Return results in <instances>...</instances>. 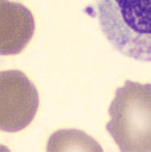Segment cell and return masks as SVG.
<instances>
[{
  "mask_svg": "<svg viewBox=\"0 0 151 152\" xmlns=\"http://www.w3.org/2000/svg\"><path fill=\"white\" fill-rule=\"evenodd\" d=\"M96 14L117 51L151 63V0H96Z\"/></svg>",
  "mask_w": 151,
  "mask_h": 152,
  "instance_id": "cell-1",
  "label": "cell"
},
{
  "mask_svg": "<svg viewBox=\"0 0 151 152\" xmlns=\"http://www.w3.org/2000/svg\"><path fill=\"white\" fill-rule=\"evenodd\" d=\"M109 114L106 129L121 151H151V83L125 81Z\"/></svg>",
  "mask_w": 151,
  "mask_h": 152,
  "instance_id": "cell-2",
  "label": "cell"
},
{
  "mask_svg": "<svg viewBox=\"0 0 151 152\" xmlns=\"http://www.w3.org/2000/svg\"><path fill=\"white\" fill-rule=\"evenodd\" d=\"M35 85L19 70L0 72V128L7 132L23 130L31 123L39 107Z\"/></svg>",
  "mask_w": 151,
  "mask_h": 152,
  "instance_id": "cell-3",
  "label": "cell"
},
{
  "mask_svg": "<svg viewBox=\"0 0 151 152\" xmlns=\"http://www.w3.org/2000/svg\"><path fill=\"white\" fill-rule=\"evenodd\" d=\"M1 54L14 55L28 45L35 32V20L24 5L1 0Z\"/></svg>",
  "mask_w": 151,
  "mask_h": 152,
  "instance_id": "cell-4",
  "label": "cell"
},
{
  "mask_svg": "<svg viewBox=\"0 0 151 152\" xmlns=\"http://www.w3.org/2000/svg\"><path fill=\"white\" fill-rule=\"evenodd\" d=\"M47 151H102V148L82 131L68 129L54 132L49 138Z\"/></svg>",
  "mask_w": 151,
  "mask_h": 152,
  "instance_id": "cell-5",
  "label": "cell"
}]
</instances>
